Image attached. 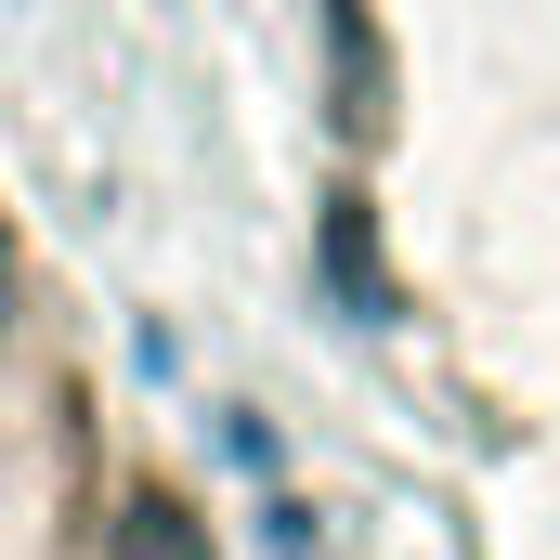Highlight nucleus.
I'll return each instance as SVG.
<instances>
[{"label":"nucleus","mask_w":560,"mask_h":560,"mask_svg":"<svg viewBox=\"0 0 560 560\" xmlns=\"http://www.w3.org/2000/svg\"><path fill=\"white\" fill-rule=\"evenodd\" d=\"M118 560H209V522H196L183 495H156V482H143L131 509H118Z\"/></svg>","instance_id":"1"},{"label":"nucleus","mask_w":560,"mask_h":560,"mask_svg":"<svg viewBox=\"0 0 560 560\" xmlns=\"http://www.w3.org/2000/svg\"><path fill=\"white\" fill-rule=\"evenodd\" d=\"M13 300H26V275H13V235H0V339H13Z\"/></svg>","instance_id":"2"}]
</instances>
